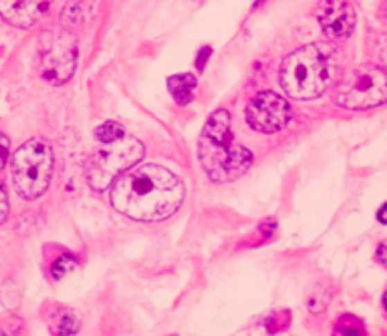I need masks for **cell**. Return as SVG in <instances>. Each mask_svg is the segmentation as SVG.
Here are the masks:
<instances>
[{"label": "cell", "instance_id": "6da1fadb", "mask_svg": "<svg viewBox=\"0 0 387 336\" xmlns=\"http://www.w3.org/2000/svg\"><path fill=\"white\" fill-rule=\"evenodd\" d=\"M119 214L137 222H160L178 212L183 202V183L160 165H143L115 181L109 194Z\"/></svg>", "mask_w": 387, "mask_h": 336}, {"label": "cell", "instance_id": "7a4b0ae2", "mask_svg": "<svg viewBox=\"0 0 387 336\" xmlns=\"http://www.w3.org/2000/svg\"><path fill=\"white\" fill-rule=\"evenodd\" d=\"M341 50L331 43H311L291 53L280 67V85L293 99H317L339 83Z\"/></svg>", "mask_w": 387, "mask_h": 336}, {"label": "cell", "instance_id": "3957f363", "mask_svg": "<svg viewBox=\"0 0 387 336\" xmlns=\"http://www.w3.org/2000/svg\"><path fill=\"white\" fill-rule=\"evenodd\" d=\"M198 157L206 176L214 183H226L244 176L252 165V153L238 145L232 135V119L226 109H218L206 121L200 135Z\"/></svg>", "mask_w": 387, "mask_h": 336}, {"label": "cell", "instance_id": "277c9868", "mask_svg": "<svg viewBox=\"0 0 387 336\" xmlns=\"http://www.w3.org/2000/svg\"><path fill=\"white\" fill-rule=\"evenodd\" d=\"M12 181L24 200H37L48 189L53 176V147L46 139H30L12 157Z\"/></svg>", "mask_w": 387, "mask_h": 336}, {"label": "cell", "instance_id": "5b68a950", "mask_svg": "<svg viewBox=\"0 0 387 336\" xmlns=\"http://www.w3.org/2000/svg\"><path fill=\"white\" fill-rule=\"evenodd\" d=\"M145 156L143 145L136 137H121L119 141L103 145L99 151H95L89 159L87 167V180L95 192H105L117 176L127 171L129 167L137 165Z\"/></svg>", "mask_w": 387, "mask_h": 336}, {"label": "cell", "instance_id": "8992f818", "mask_svg": "<svg viewBox=\"0 0 387 336\" xmlns=\"http://www.w3.org/2000/svg\"><path fill=\"white\" fill-rule=\"evenodd\" d=\"M337 105L361 111L387 103V71L377 65L353 68L337 87Z\"/></svg>", "mask_w": 387, "mask_h": 336}, {"label": "cell", "instance_id": "52a82bcc", "mask_svg": "<svg viewBox=\"0 0 387 336\" xmlns=\"http://www.w3.org/2000/svg\"><path fill=\"white\" fill-rule=\"evenodd\" d=\"M77 67V39L71 30H48L39 41V71L51 85H63Z\"/></svg>", "mask_w": 387, "mask_h": 336}, {"label": "cell", "instance_id": "ba28073f", "mask_svg": "<svg viewBox=\"0 0 387 336\" xmlns=\"http://www.w3.org/2000/svg\"><path fill=\"white\" fill-rule=\"evenodd\" d=\"M246 121L258 133H276L291 121V105L273 91H262L249 101Z\"/></svg>", "mask_w": 387, "mask_h": 336}, {"label": "cell", "instance_id": "9c48e42d", "mask_svg": "<svg viewBox=\"0 0 387 336\" xmlns=\"http://www.w3.org/2000/svg\"><path fill=\"white\" fill-rule=\"evenodd\" d=\"M319 23L327 37L331 39H347L357 23L355 10L349 2H325L319 15Z\"/></svg>", "mask_w": 387, "mask_h": 336}, {"label": "cell", "instance_id": "30bf717a", "mask_svg": "<svg viewBox=\"0 0 387 336\" xmlns=\"http://www.w3.org/2000/svg\"><path fill=\"white\" fill-rule=\"evenodd\" d=\"M51 8L48 2H33V0H26V2H8V0H2L0 2V17L10 23L12 26H19V28H28L37 23L46 10Z\"/></svg>", "mask_w": 387, "mask_h": 336}, {"label": "cell", "instance_id": "8fae6325", "mask_svg": "<svg viewBox=\"0 0 387 336\" xmlns=\"http://www.w3.org/2000/svg\"><path fill=\"white\" fill-rule=\"evenodd\" d=\"M196 77L190 75V73H183V75H174L168 79V89L174 95V99L180 103V105H188L192 99H194V91H196Z\"/></svg>", "mask_w": 387, "mask_h": 336}, {"label": "cell", "instance_id": "7c38bea8", "mask_svg": "<svg viewBox=\"0 0 387 336\" xmlns=\"http://www.w3.org/2000/svg\"><path fill=\"white\" fill-rule=\"evenodd\" d=\"M95 137H97L103 145H109V143L119 141L121 137H125V131H123V127H121L119 123H115V121H105L103 125L97 127Z\"/></svg>", "mask_w": 387, "mask_h": 336}, {"label": "cell", "instance_id": "4fadbf2b", "mask_svg": "<svg viewBox=\"0 0 387 336\" xmlns=\"http://www.w3.org/2000/svg\"><path fill=\"white\" fill-rule=\"evenodd\" d=\"M79 330V320L73 312H63L57 320V326H55V335L59 336H73L77 335Z\"/></svg>", "mask_w": 387, "mask_h": 336}, {"label": "cell", "instance_id": "5bb4252c", "mask_svg": "<svg viewBox=\"0 0 387 336\" xmlns=\"http://www.w3.org/2000/svg\"><path fill=\"white\" fill-rule=\"evenodd\" d=\"M77 262L71 258V256H61L55 264H53V278L55 280H61L63 276H67L71 270H75Z\"/></svg>", "mask_w": 387, "mask_h": 336}, {"label": "cell", "instance_id": "9a60e30c", "mask_svg": "<svg viewBox=\"0 0 387 336\" xmlns=\"http://www.w3.org/2000/svg\"><path fill=\"white\" fill-rule=\"evenodd\" d=\"M8 151H10V141H8V137H6V135L0 133V169L6 165Z\"/></svg>", "mask_w": 387, "mask_h": 336}, {"label": "cell", "instance_id": "2e32d148", "mask_svg": "<svg viewBox=\"0 0 387 336\" xmlns=\"http://www.w3.org/2000/svg\"><path fill=\"white\" fill-rule=\"evenodd\" d=\"M6 216H8V196H6L4 187L0 185V224L6 220Z\"/></svg>", "mask_w": 387, "mask_h": 336}, {"label": "cell", "instance_id": "e0dca14e", "mask_svg": "<svg viewBox=\"0 0 387 336\" xmlns=\"http://www.w3.org/2000/svg\"><path fill=\"white\" fill-rule=\"evenodd\" d=\"M333 336H361V333L355 328V326H349V324H341V326H337L335 328V333Z\"/></svg>", "mask_w": 387, "mask_h": 336}, {"label": "cell", "instance_id": "ac0fdd59", "mask_svg": "<svg viewBox=\"0 0 387 336\" xmlns=\"http://www.w3.org/2000/svg\"><path fill=\"white\" fill-rule=\"evenodd\" d=\"M377 262L384 266V268H387V244L384 242V244H379V248H377Z\"/></svg>", "mask_w": 387, "mask_h": 336}, {"label": "cell", "instance_id": "d6986e66", "mask_svg": "<svg viewBox=\"0 0 387 336\" xmlns=\"http://www.w3.org/2000/svg\"><path fill=\"white\" fill-rule=\"evenodd\" d=\"M379 57H381V61L386 63L387 67V35H384V39L379 43Z\"/></svg>", "mask_w": 387, "mask_h": 336}, {"label": "cell", "instance_id": "ffe728a7", "mask_svg": "<svg viewBox=\"0 0 387 336\" xmlns=\"http://www.w3.org/2000/svg\"><path fill=\"white\" fill-rule=\"evenodd\" d=\"M377 220H379L381 224H387V203L377 212Z\"/></svg>", "mask_w": 387, "mask_h": 336}, {"label": "cell", "instance_id": "44dd1931", "mask_svg": "<svg viewBox=\"0 0 387 336\" xmlns=\"http://www.w3.org/2000/svg\"><path fill=\"white\" fill-rule=\"evenodd\" d=\"M384 306H386V310H387V292L384 294Z\"/></svg>", "mask_w": 387, "mask_h": 336}, {"label": "cell", "instance_id": "7402d4cb", "mask_svg": "<svg viewBox=\"0 0 387 336\" xmlns=\"http://www.w3.org/2000/svg\"><path fill=\"white\" fill-rule=\"evenodd\" d=\"M0 336H6V335H4V333H2V330H0Z\"/></svg>", "mask_w": 387, "mask_h": 336}]
</instances>
